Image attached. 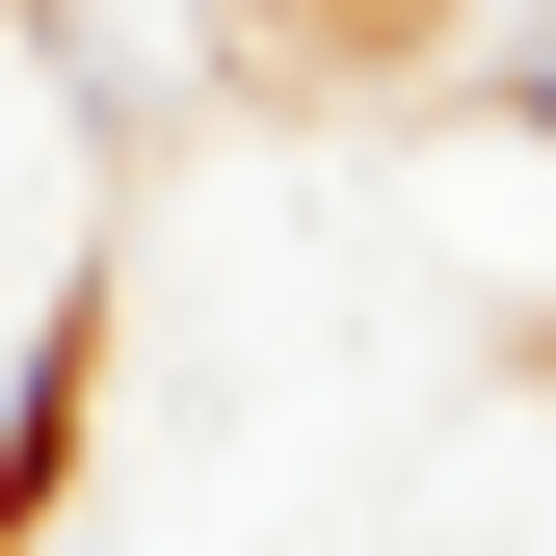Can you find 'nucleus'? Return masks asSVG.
<instances>
[{
    "mask_svg": "<svg viewBox=\"0 0 556 556\" xmlns=\"http://www.w3.org/2000/svg\"><path fill=\"white\" fill-rule=\"evenodd\" d=\"M80 344H106V292H53L27 318V397H0V530L53 504V451H80Z\"/></svg>",
    "mask_w": 556,
    "mask_h": 556,
    "instance_id": "obj_1",
    "label": "nucleus"
},
{
    "mask_svg": "<svg viewBox=\"0 0 556 556\" xmlns=\"http://www.w3.org/2000/svg\"><path fill=\"white\" fill-rule=\"evenodd\" d=\"M504 106H530V132H556V27H530V53H504Z\"/></svg>",
    "mask_w": 556,
    "mask_h": 556,
    "instance_id": "obj_2",
    "label": "nucleus"
}]
</instances>
